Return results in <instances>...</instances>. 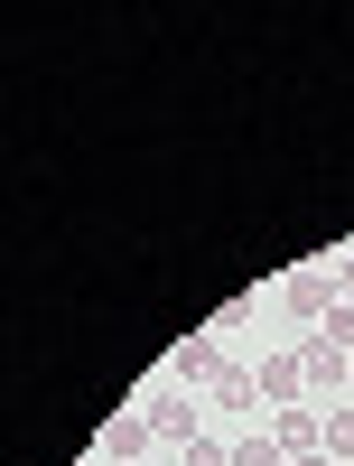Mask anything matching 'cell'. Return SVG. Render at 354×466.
<instances>
[{"label":"cell","instance_id":"cell-1","mask_svg":"<svg viewBox=\"0 0 354 466\" xmlns=\"http://www.w3.org/2000/svg\"><path fill=\"white\" fill-rule=\"evenodd\" d=\"M280 308H289V318H308V327H327L336 308H345L336 261H298V270H280Z\"/></svg>","mask_w":354,"mask_h":466},{"label":"cell","instance_id":"cell-2","mask_svg":"<svg viewBox=\"0 0 354 466\" xmlns=\"http://www.w3.org/2000/svg\"><path fill=\"white\" fill-rule=\"evenodd\" d=\"M140 410H149V439H159V448H196V439H206V401L177 392V382H159Z\"/></svg>","mask_w":354,"mask_h":466},{"label":"cell","instance_id":"cell-3","mask_svg":"<svg viewBox=\"0 0 354 466\" xmlns=\"http://www.w3.org/2000/svg\"><path fill=\"white\" fill-rule=\"evenodd\" d=\"M149 448H159V439H149V410H112L94 430V457L103 466H149Z\"/></svg>","mask_w":354,"mask_h":466},{"label":"cell","instance_id":"cell-4","mask_svg":"<svg viewBox=\"0 0 354 466\" xmlns=\"http://www.w3.org/2000/svg\"><path fill=\"white\" fill-rule=\"evenodd\" d=\"M270 439H280L289 457H308V448L327 439V410H308V401H289V410H270Z\"/></svg>","mask_w":354,"mask_h":466},{"label":"cell","instance_id":"cell-5","mask_svg":"<svg viewBox=\"0 0 354 466\" xmlns=\"http://www.w3.org/2000/svg\"><path fill=\"white\" fill-rule=\"evenodd\" d=\"M252 382H261V401H270V410H289V401H308V373H298V345H289V355H270V364H261Z\"/></svg>","mask_w":354,"mask_h":466},{"label":"cell","instance_id":"cell-6","mask_svg":"<svg viewBox=\"0 0 354 466\" xmlns=\"http://www.w3.org/2000/svg\"><path fill=\"white\" fill-rule=\"evenodd\" d=\"M298 373H308V392H336V382H345V345L308 336V345H298Z\"/></svg>","mask_w":354,"mask_h":466},{"label":"cell","instance_id":"cell-7","mask_svg":"<svg viewBox=\"0 0 354 466\" xmlns=\"http://www.w3.org/2000/svg\"><path fill=\"white\" fill-rule=\"evenodd\" d=\"M261 401V382L243 373V364H215V382H206V410H252Z\"/></svg>","mask_w":354,"mask_h":466},{"label":"cell","instance_id":"cell-8","mask_svg":"<svg viewBox=\"0 0 354 466\" xmlns=\"http://www.w3.org/2000/svg\"><path fill=\"white\" fill-rule=\"evenodd\" d=\"M215 336H177V355H168V373H177V392H187V382H215Z\"/></svg>","mask_w":354,"mask_h":466},{"label":"cell","instance_id":"cell-9","mask_svg":"<svg viewBox=\"0 0 354 466\" xmlns=\"http://www.w3.org/2000/svg\"><path fill=\"white\" fill-rule=\"evenodd\" d=\"M233 466H289L280 439H233Z\"/></svg>","mask_w":354,"mask_h":466},{"label":"cell","instance_id":"cell-10","mask_svg":"<svg viewBox=\"0 0 354 466\" xmlns=\"http://www.w3.org/2000/svg\"><path fill=\"white\" fill-rule=\"evenodd\" d=\"M327 457H354V410H327V439H318Z\"/></svg>","mask_w":354,"mask_h":466},{"label":"cell","instance_id":"cell-11","mask_svg":"<svg viewBox=\"0 0 354 466\" xmlns=\"http://www.w3.org/2000/svg\"><path fill=\"white\" fill-rule=\"evenodd\" d=\"M252 308H261V299H252V289H233V299H224V318H215V327H206V336H233V327H243V318H252Z\"/></svg>","mask_w":354,"mask_h":466},{"label":"cell","instance_id":"cell-12","mask_svg":"<svg viewBox=\"0 0 354 466\" xmlns=\"http://www.w3.org/2000/svg\"><path fill=\"white\" fill-rule=\"evenodd\" d=\"M177 466H233V448L224 439H196V448H177Z\"/></svg>","mask_w":354,"mask_h":466},{"label":"cell","instance_id":"cell-13","mask_svg":"<svg viewBox=\"0 0 354 466\" xmlns=\"http://www.w3.org/2000/svg\"><path fill=\"white\" fill-rule=\"evenodd\" d=\"M336 289H345V308H354V243L336 252Z\"/></svg>","mask_w":354,"mask_h":466},{"label":"cell","instance_id":"cell-14","mask_svg":"<svg viewBox=\"0 0 354 466\" xmlns=\"http://www.w3.org/2000/svg\"><path fill=\"white\" fill-rule=\"evenodd\" d=\"M289 466H336V457H327V448H308V457H289Z\"/></svg>","mask_w":354,"mask_h":466},{"label":"cell","instance_id":"cell-15","mask_svg":"<svg viewBox=\"0 0 354 466\" xmlns=\"http://www.w3.org/2000/svg\"><path fill=\"white\" fill-rule=\"evenodd\" d=\"M345 382H354V355H345Z\"/></svg>","mask_w":354,"mask_h":466},{"label":"cell","instance_id":"cell-16","mask_svg":"<svg viewBox=\"0 0 354 466\" xmlns=\"http://www.w3.org/2000/svg\"><path fill=\"white\" fill-rule=\"evenodd\" d=\"M149 466H159V457H149Z\"/></svg>","mask_w":354,"mask_h":466}]
</instances>
